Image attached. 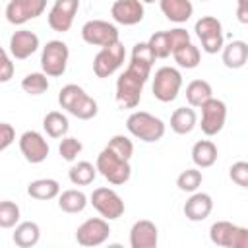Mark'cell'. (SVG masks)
Segmentation results:
<instances>
[{
    "mask_svg": "<svg viewBox=\"0 0 248 248\" xmlns=\"http://www.w3.org/2000/svg\"><path fill=\"white\" fill-rule=\"evenodd\" d=\"M159 8L163 16L174 23H184L194 14V6L190 0H159Z\"/></svg>",
    "mask_w": 248,
    "mask_h": 248,
    "instance_id": "obj_20",
    "label": "cell"
},
{
    "mask_svg": "<svg viewBox=\"0 0 248 248\" xmlns=\"http://www.w3.org/2000/svg\"><path fill=\"white\" fill-rule=\"evenodd\" d=\"M147 45L153 50L155 58H167V56L172 54V46H170V41H169V33L167 31H155L149 37Z\"/></svg>",
    "mask_w": 248,
    "mask_h": 248,
    "instance_id": "obj_33",
    "label": "cell"
},
{
    "mask_svg": "<svg viewBox=\"0 0 248 248\" xmlns=\"http://www.w3.org/2000/svg\"><path fill=\"white\" fill-rule=\"evenodd\" d=\"M234 227L231 221H215L211 227H209V238L213 244L217 246H223V248H229L231 246V238H232V232H234Z\"/></svg>",
    "mask_w": 248,
    "mask_h": 248,
    "instance_id": "obj_31",
    "label": "cell"
},
{
    "mask_svg": "<svg viewBox=\"0 0 248 248\" xmlns=\"http://www.w3.org/2000/svg\"><path fill=\"white\" fill-rule=\"evenodd\" d=\"M229 248H248V229L246 227H238V225L234 227Z\"/></svg>",
    "mask_w": 248,
    "mask_h": 248,
    "instance_id": "obj_42",
    "label": "cell"
},
{
    "mask_svg": "<svg viewBox=\"0 0 248 248\" xmlns=\"http://www.w3.org/2000/svg\"><path fill=\"white\" fill-rule=\"evenodd\" d=\"M172 58H174V62H176L180 68L192 70V68H198V64H200V60H202V54H200V48H198L196 45L188 43V45L176 48V50L172 52Z\"/></svg>",
    "mask_w": 248,
    "mask_h": 248,
    "instance_id": "obj_30",
    "label": "cell"
},
{
    "mask_svg": "<svg viewBox=\"0 0 248 248\" xmlns=\"http://www.w3.org/2000/svg\"><path fill=\"white\" fill-rule=\"evenodd\" d=\"M192 161L198 169H207L217 161V145L211 140H200L192 147Z\"/></svg>",
    "mask_w": 248,
    "mask_h": 248,
    "instance_id": "obj_24",
    "label": "cell"
},
{
    "mask_svg": "<svg viewBox=\"0 0 248 248\" xmlns=\"http://www.w3.org/2000/svg\"><path fill=\"white\" fill-rule=\"evenodd\" d=\"M81 149H83V145H81V141L78 140V138H62V141H60V145H58V153H60V157L64 159V161H76V157L81 153Z\"/></svg>",
    "mask_w": 248,
    "mask_h": 248,
    "instance_id": "obj_37",
    "label": "cell"
},
{
    "mask_svg": "<svg viewBox=\"0 0 248 248\" xmlns=\"http://www.w3.org/2000/svg\"><path fill=\"white\" fill-rule=\"evenodd\" d=\"M182 87V74L172 66H163L153 76V97L161 103H170L178 97Z\"/></svg>",
    "mask_w": 248,
    "mask_h": 248,
    "instance_id": "obj_5",
    "label": "cell"
},
{
    "mask_svg": "<svg viewBox=\"0 0 248 248\" xmlns=\"http://www.w3.org/2000/svg\"><path fill=\"white\" fill-rule=\"evenodd\" d=\"M81 39L93 46H108V45L120 41L116 25L108 23L105 19H89L87 23H83Z\"/></svg>",
    "mask_w": 248,
    "mask_h": 248,
    "instance_id": "obj_10",
    "label": "cell"
},
{
    "mask_svg": "<svg viewBox=\"0 0 248 248\" xmlns=\"http://www.w3.org/2000/svg\"><path fill=\"white\" fill-rule=\"evenodd\" d=\"M236 4H242V6H248V0H236Z\"/></svg>",
    "mask_w": 248,
    "mask_h": 248,
    "instance_id": "obj_44",
    "label": "cell"
},
{
    "mask_svg": "<svg viewBox=\"0 0 248 248\" xmlns=\"http://www.w3.org/2000/svg\"><path fill=\"white\" fill-rule=\"evenodd\" d=\"M159 242L157 225L149 219H140L130 229V246L132 248H155Z\"/></svg>",
    "mask_w": 248,
    "mask_h": 248,
    "instance_id": "obj_18",
    "label": "cell"
},
{
    "mask_svg": "<svg viewBox=\"0 0 248 248\" xmlns=\"http://www.w3.org/2000/svg\"><path fill=\"white\" fill-rule=\"evenodd\" d=\"M143 4H151V2H155V0H141Z\"/></svg>",
    "mask_w": 248,
    "mask_h": 248,
    "instance_id": "obj_45",
    "label": "cell"
},
{
    "mask_svg": "<svg viewBox=\"0 0 248 248\" xmlns=\"http://www.w3.org/2000/svg\"><path fill=\"white\" fill-rule=\"evenodd\" d=\"M200 2H205V0H200Z\"/></svg>",
    "mask_w": 248,
    "mask_h": 248,
    "instance_id": "obj_46",
    "label": "cell"
},
{
    "mask_svg": "<svg viewBox=\"0 0 248 248\" xmlns=\"http://www.w3.org/2000/svg\"><path fill=\"white\" fill-rule=\"evenodd\" d=\"M97 172H99L97 170V165H93L89 161H79V163H76V165L70 167L68 178H70V182L74 186H87V184H91L95 180Z\"/></svg>",
    "mask_w": 248,
    "mask_h": 248,
    "instance_id": "obj_29",
    "label": "cell"
},
{
    "mask_svg": "<svg viewBox=\"0 0 248 248\" xmlns=\"http://www.w3.org/2000/svg\"><path fill=\"white\" fill-rule=\"evenodd\" d=\"M110 236L108 219L105 217H91L83 221L76 231V240L81 246H101Z\"/></svg>",
    "mask_w": 248,
    "mask_h": 248,
    "instance_id": "obj_12",
    "label": "cell"
},
{
    "mask_svg": "<svg viewBox=\"0 0 248 248\" xmlns=\"http://www.w3.org/2000/svg\"><path fill=\"white\" fill-rule=\"evenodd\" d=\"M236 19H238L242 25H248V6L236 4Z\"/></svg>",
    "mask_w": 248,
    "mask_h": 248,
    "instance_id": "obj_43",
    "label": "cell"
},
{
    "mask_svg": "<svg viewBox=\"0 0 248 248\" xmlns=\"http://www.w3.org/2000/svg\"><path fill=\"white\" fill-rule=\"evenodd\" d=\"M200 108H202V122H200L202 132L205 136H209V138L217 136L223 130L225 120H227V105H225V101L211 97Z\"/></svg>",
    "mask_w": 248,
    "mask_h": 248,
    "instance_id": "obj_11",
    "label": "cell"
},
{
    "mask_svg": "<svg viewBox=\"0 0 248 248\" xmlns=\"http://www.w3.org/2000/svg\"><path fill=\"white\" fill-rule=\"evenodd\" d=\"M16 140V130L12 124L8 122H2L0 124V151H6Z\"/></svg>",
    "mask_w": 248,
    "mask_h": 248,
    "instance_id": "obj_40",
    "label": "cell"
},
{
    "mask_svg": "<svg viewBox=\"0 0 248 248\" xmlns=\"http://www.w3.org/2000/svg\"><path fill=\"white\" fill-rule=\"evenodd\" d=\"M27 194H29L33 200H41V202L54 200V198L60 196V184H58V180H54V178H37V180L29 182Z\"/></svg>",
    "mask_w": 248,
    "mask_h": 248,
    "instance_id": "obj_23",
    "label": "cell"
},
{
    "mask_svg": "<svg viewBox=\"0 0 248 248\" xmlns=\"http://www.w3.org/2000/svg\"><path fill=\"white\" fill-rule=\"evenodd\" d=\"M155 54L147 43H136L132 48L130 64L116 79V103L120 108H136L141 101L143 85L149 79Z\"/></svg>",
    "mask_w": 248,
    "mask_h": 248,
    "instance_id": "obj_1",
    "label": "cell"
},
{
    "mask_svg": "<svg viewBox=\"0 0 248 248\" xmlns=\"http://www.w3.org/2000/svg\"><path fill=\"white\" fill-rule=\"evenodd\" d=\"M58 103L66 112H70L72 116H76L79 120H91L99 112L97 101L93 97H89L85 93V89L79 87L78 83L64 85L58 93Z\"/></svg>",
    "mask_w": 248,
    "mask_h": 248,
    "instance_id": "obj_2",
    "label": "cell"
},
{
    "mask_svg": "<svg viewBox=\"0 0 248 248\" xmlns=\"http://www.w3.org/2000/svg\"><path fill=\"white\" fill-rule=\"evenodd\" d=\"M97 170L103 178H107L110 184L120 186L126 184L132 176V167H130V159L120 157L118 153H114L112 149L105 147L99 155H97Z\"/></svg>",
    "mask_w": 248,
    "mask_h": 248,
    "instance_id": "obj_4",
    "label": "cell"
},
{
    "mask_svg": "<svg viewBox=\"0 0 248 248\" xmlns=\"http://www.w3.org/2000/svg\"><path fill=\"white\" fill-rule=\"evenodd\" d=\"M21 89L29 95H43L48 89V76L45 72H31L21 79Z\"/></svg>",
    "mask_w": 248,
    "mask_h": 248,
    "instance_id": "obj_32",
    "label": "cell"
},
{
    "mask_svg": "<svg viewBox=\"0 0 248 248\" xmlns=\"http://www.w3.org/2000/svg\"><path fill=\"white\" fill-rule=\"evenodd\" d=\"M167 33H169V41H170L172 52H174L176 48H180V46L192 43V41H190V33H188L186 29H182V27H174V29H170V31H167Z\"/></svg>",
    "mask_w": 248,
    "mask_h": 248,
    "instance_id": "obj_39",
    "label": "cell"
},
{
    "mask_svg": "<svg viewBox=\"0 0 248 248\" xmlns=\"http://www.w3.org/2000/svg\"><path fill=\"white\" fill-rule=\"evenodd\" d=\"M229 176H231V180L234 184H238V186H242V188L248 190V163L246 161L232 163L231 169H229Z\"/></svg>",
    "mask_w": 248,
    "mask_h": 248,
    "instance_id": "obj_38",
    "label": "cell"
},
{
    "mask_svg": "<svg viewBox=\"0 0 248 248\" xmlns=\"http://www.w3.org/2000/svg\"><path fill=\"white\" fill-rule=\"evenodd\" d=\"M223 64L231 70H238L248 62V45L244 41H231L221 50Z\"/></svg>",
    "mask_w": 248,
    "mask_h": 248,
    "instance_id": "obj_22",
    "label": "cell"
},
{
    "mask_svg": "<svg viewBox=\"0 0 248 248\" xmlns=\"http://www.w3.org/2000/svg\"><path fill=\"white\" fill-rule=\"evenodd\" d=\"M126 58V48L120 41L108 45V46H101V50L95 54L93 58V72L97 78H108L112 76L124 62Z\"/></svg>",
    "mask_w": 248,
    "mask_h": 248,
    "instance_id": "obj_8",
    "label": "cell"
},
{
    "mask_svg": "<svg viewBox=\"0 0 248 248\" xmlns=\"http://www.w3.org/2000/svg\"><path fill=\"white\" fill-rule=\"evenodd\" d=\"M89 203L99 211L101 217H105L108 221H114V219L122 217V213H124L122 198L112 188H107V186L95 188L93 194L89 196Z\"/></svg>",
    "mask_w": 248,
    "mask_h": 248,
    "instance_id": "obj_9",
    "label": "cell"
},
{
    "mask_svg": "<svg viewBox=\"0 0 248 248\" xmlns=\"http://www.w3.org/2000/svg\"><path fill=\"white\" fill-rule=\"evenodd\" d=\"M37 48H39V37L29 29H19L10 37L8 50L14 60H25L33 52H37Z\"/></svg>",
    "mask_w": 248,
    "mask_h": 248,
    "instance_id": "obj_17",
    "label": "cell"
},
{
    "mask_svg": "<svg viewBox=\"0 0 248 248\" xmlns=\"http://www.w3.org/2000/svg\"><path fill=\"white\" fill-rule=\"evenodd\" d=\"M107 147L112 149L114 153H118V155L124 157V159H132V155H134V143H132V140L126 138V136H122V134L112 136V138L108 140Z\"/></svg>",
    "mask_w": 248,
    "mask_h": 248,
    "instance_id": "obj_36",
    "label": "cell"
},
{
    "mask_svg": "<svg viewBox=\"0 0 248 248\" xmlns=\"http://www.w3.org/2000/svg\"><path fill=\"white\" fill-rule=\"evenodd\" d=\"M202 180H203V176H202V172H200L198 169H186V170H182V172L178 174L176 186H178V190H182V192L194 194V192H198V188L202 186Z\"/></svg>",
    "mask_w": 248,
    "mask_h": 248,
    "instance_id": "obj_34",
    "label": "cell"
},
{
    "mask_svg": "<svg viewBox=\"0 0 248 248\" xmlns=\"http://www.w3.org/2000/svg\"><path fill=\"white\" fill-rule=\"evenodd\" d=\"M19 151L27 163L39 165L48 157L50 147H48L43 134H39L35 130H27L19 136Z\"/></svg>",
    "mask_w": 248,
    "mask_h": 248,
    "instance_id": "obj_13",
    "label": "cell"
},
{
    "mask_svg": "<svg viewBox=\"0 0 248 248\" xmlns=\"http://www.w3.org/2000/svg\"><path fill=\"white\" fill-rule=\"evenodd\" d=\"M211 97H213V89H211L209 81H205V79H192V81L186 85V101H188V105L194 107V108L202 107V105L207 103Z\"/></svg>",
    "mask_w": 248,
    "mask_h": 248,
    "instance_id": "obj_26",
    "label": "cell"
},
{
    "mask_svg": "<svg viewBox=\"0 0 248 248\" xmlns=\"http://www.w3.org/2000/svg\"><path fill=\"white\" fill-rule=\"evenodd\" d=\"M19 223V207L17 203L4 200L0 203V227L2 229H12Z\"/></svg>",
    "mask_w": 248,
    "mask_h": 248,
    "instance_id": "obj_35",
    "label": "cell"
},
{
    "mask_svg": "<svg viewBox=\"0 0 248 248\" xmlns=\"http://www.w3.org/2000/svg\"><path fill=\"white\" fill-rule=\"evenodd\" d=\"M78 8H79V0H54L50 12L46 16L48 27L58 33L70 31L74 17L78 14Z\"/></svg>",
    "mask_w": 248,
    "mask_h": 248,
    "instance_id": "obj_14",
    "label": "cell"
},
{
    "mask_svg": "<svg viewBox=\"0 0 248 248\" xmlns=\"http://www.w3.org/2000/svg\"><path fill=\"white\" fill-rule=\"evenodd\" d=\"M43 128H45V132H46L48 138L58 140V138H64V136L68 134L70 122H68L66 114H62V112H58V110H50V112H46L45 118H43Z\"/></svg>",
    "mask_w": 248,
    "mask_h": 248,
    "instance_id": "obj_28",
    "label": "cell"
},
{
    "mask_svg": "<svg viewBox=\"0 0 248 248\" xmlns=\"http://www.w3.org/2000/svg\"><path fill=\"white\" fill-rule=\"evenodd\" d=\"M14 242L16 246L19 248H31L39 242L41 238V229L35 221H23V223H17L16 225V231H14Z\"/></svg>",
    "mask_w": 248,
    "mask_h": 248,
    "instance_id": "obj_25",
    "label": "cell"
},
{
    "mask_svg": "<svg viewBox=\"0 0 248 248\" xmlns=\"http://www.w3.org/2000/svg\"><path fill=\"white\" fill-rule=\"evenodd\" d=\"M87 196L81 192V190H64L60 196H58V207L64 211V213H81L85 207H87Z\"/></svg>",
    "mask_w": 248,
    "mask_h": 248,
    "instance_id": "obj_27",
    "label": "cell"
},
{
    "mask_svg": "<svg viewBox=\"0 0 248 248\" xmlns=\"http://www.w3.org/2000/svg\"><path fill=\"white\" fill-rule=\"evenodd\" d=\"M46 8V0H12L6 6V19L12 25H23L39 17Z\"/></svg>",
    "mask_w": 248,
    "mask_h": 248,
    "instance_id": "obj_15",
    "label": "cell"
},
{
    "mask_svg": "<svg viewBox=\"0 0 248 248\" xmlns=\"http://www.w3.org/2000/svg\"><path fill=\"white\" fill-rule=\"evenodd\" d=\"M182 211H184V217H186L188 221H194V223L203 221V219H207L209 213L213 211V200H211V196L205 194V192H194V194L186 200Z\"/></svg>",
    "mask_w": 248,
    "mask_h": 248,
    "instance_id": "obj_19",
    "label": "cell"
},
{
    "mask_svg": "<svg viewBox=\"0 0 248 248\" xmlns=\"http://www.w3.org/2000/svg\"><path fill=\"white\" fill-rule=\"evenodd\" d=\"M14 76V62H12V54L10 50H2V72H0V81L6 83L10 81Z\"/></svg>",
    "mask_w": 248,
    "mask_h": 248,
    "instance_id": "obj_41",
    "label": "cell"
},
{
    "mask_svg": "<svg viewBox=\"0 0 248 248\" xmlns=\"http://www.w3.org/2000/svg\"><path fill=\"white\" fill-rule=\"evenodd\" d=\"M194 31L198 35V39L202 41V48L207 54H217L219 50H223V25L217 17L213 16H203L196 21Z\"/></svg>",
    "mask_w": 248,
    "mask_h": 248,
    "instance_id": "obj_7",
    "label": "cell"
},
{
    "mask_svg": "<svg viewBox=\"0 0 248 248\" xmlns=\"http://www.w3.org/2000/svg\"><path fill=\"white\" fill-rule=\"evenodd\" d=\"M196 124H198V116L194 107H178L170 114V130L178 136L190 134L196 128Z\"/></svg>",
    "mask_w": 248,
    "mask_h": 248,
    "instance_id": "obj_21",
    "label": "cell"
},
{
    "mask_svg": "<svg viewBox=\"0 0 248 248\" xmlns=\"http://www.w3.org/2000/svg\"><path fill=\"white\" fill-rule=\"evenodd\" d=\"M143 14L141 0H114L110 6V16L120 25H136L143 19Z\"/></svg>",
    "mask_w": 248,
    "mask_h": 248,
    "instance_id": "obj_16",
    "label": "cell"
},
{
    "mask_svg": "<svg viewBox=\"0 0 248 248\" xmlns=\"http://www.w3.org/2000/svg\"><path fill=\"white\" fill-rule=\"evenodd\" d=\"M126 128L134 138H138L145 143L159 141L165 136V122L159 116L145 112V110L132 112L126 120Z\"/></svg>",
    "mask_w": 248,
    "mask_h": 248,
    "instance_id": "obj_3",
    "label": "cell"
},
{
    "mask_svg": "<svg viewBox=\"0 0 248 248\" xmlns=\"http://www.w3.org/2000/svg\"><path fill=\"white\" fill-rule=\"evenodd\" d=\"M68 58H70L68 45L62 43V41H58V39H52V41H48L43 46V52H41V68H43V72L48 78H58V76H62L66 72Z\"/></svg>",
    "mask_w": 248,
    "mask_h": 248,
    "instance_id": "obj_6",
    "label": "cell"
}]
</instances>
